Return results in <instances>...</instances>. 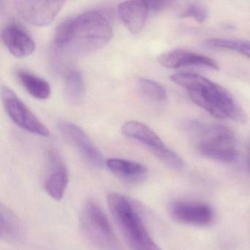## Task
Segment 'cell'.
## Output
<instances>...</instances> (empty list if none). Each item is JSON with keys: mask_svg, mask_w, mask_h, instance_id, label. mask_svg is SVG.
Returning <instances> with one entry per match:
<instances>
[{"mask_svg": "<svg viewBox=\"0 0 250 250\" xmlns=\"http://www.w3.org/2000/svg\"><path fill=\"white\" fill-rule=\"evenodd\" d=\"M112 36L113 29L106 13L93 9L64 20L57 27L54 40L60 49L84 55L106 46Z\"/></svg>", "mask_w": 250, "mask_h": 250, "instance_id": "obj_1", "label": "cell"}, {"mask_svg": "<svg viewBox=\"0 0 250 250\" xmlns=\"http://www.w3.org/2000/svg\"><path fill=\"white\" fill-rule=\"evenodd\" d=\"M171 81L188 92L190 99L197 106L219 119H230L244 124L247 117L230 93L203 76L193 73H177Z\"/></svg>", "mask_w": 250, "mask_h": 250, "instance_id": "obj_2", "label": "cell"}, {"mask_svg": "<svg viewBox=\"0 0 250 250\" xmlns=\"http://www.w3.org/2000/svg\"><path fill=\"white\" fill-rule=\"evenodd\" d=\"M107 204L131 250H162L152 239L138 210L128 197L119 193L109 192Z\"/></svg>", "mask_w": 250, "mask_h": 250, "instance_id": "obj_3", "label": "cell"}, {"mask_svg": "<svg viewBox=\"0 0 250 250\" xmlns=\"http://www.w3.org/2000/svg\"><path fill=\"white\" fill-rule=\"evenodd\" d=\"M197 134V150L202 156L223 163H231L238 156L235 134L221 124L202 125Z\"/></svg>", "mask_w": 250, "mask_h": 250, "instance_id": "obj_4", "label": "cell"}, {"mask_svg": "<svg viewBox=\"0 0 250 250\" xmlns=\"http://www.w3.org/2000/svg\"><path fill=\"white\" fill-rule=\"evenodd\" d=\"M82 226L86 236L101 250H123L102 208L93 200L84 203Z\"/></svg>", "mask_w": 250, "mask_h": 250, "instance_id": "obj_5", "label": "cell"}, {"mask_svg": "<svg viewBox=\"0 0 250 250\" xmlns=\"http://www.w3.org/2000/svg\"><path fill=\"white\" fill-rule=\"evenodd\" d=\"M123 134L140 142L148 147L153 154L165 165L174 169L184 167V161L172 149L169 148L153 129L137 121L125 122L121 127Z\"/></svg>", "mask_w": 250, "mask_h": 250, "instance_id": "obj_6", "label": "cell"}, {"mask_svg": "<svg viewBox=\"0 0 250 250\" xmlns=\"http://www.w3.org/2000/svg\"><path fill=\"white\" fill-rule=\"evenodd\" d=\"M2 99L8 116L18 126L32 134L47 137L50 135L49 129L41 122L37 117L21 102V99L9 87H2Z\"/></svg>", "mask_w": 250, "mask_h": 250, "instance_id": "obj_7", "label": "cell"}, {"mask_svg": "<svg viewBox=\"0 0 250 250\" xmlns=\"http://www.w3.org/2000/svg\"><path fill=\"white\" fill-rule=\"evenodd\" d=\"M57 128L62 138L76 147L92 165L102 167L106 164L103 155L80 126L69 121L58 120Z\"/></svg>", "mask_w": 250, "mask_h": 250, "instance_id": "obj_8", "label": "cell"}, {"mask_svg": "<svg viewBox=\"0 0 250 250\" xmlns=\"http://www.w3.org/2000/svg\"><path fill=\"white\" fill-rule=\"evenodd\" d=\"M63 1H16L14 7L19 15L29 24L37 27L49 25L63 7Z\"/></svg>", "mask_w": 250, "mask_h": 250, "instance_id": "obj_9", "label": "cell"}, {"mask_svg": "<svg viewBox=\"0 0 250 250\" xmlns=\"http://www.w3.org/2000/svg\"><path fill=\"white\" fill-rule=\"evenodd\" d=\"M46 171L44 188L46 192L57 201L63 198L69 184V172L57 150L52 149L46 154Z\"/></svg>", "mask_w": 250, "mask_h": 250, "instance_id": "obj_10", "label": "cell"}, {"mask_svg": "<svg viewBox=\"0 0 250 250\" xmlns=\"http://www.w3.org/2000/svg\"><path fill=\"white\" fill-rule=\"evenodd\" d=\"M169 212L178 222L199 226L210 225L214 218L212 208L206 203L198 202H173L169 207Z\"/></svg>", "mask_w": 250, "mask_h": 250, "instance_id": "obj_11", "label": "cell"}, {"mask_svg": "<svg viewBox=\"0 0 250 250\" xmlns=\"http://www.w3.org/2000/svg\"><path fill=\"white\" fill-rule=\"evenodd\" d=\"M1 39L5 47L16 58H26L33 54L36 49L31 36L17 23L5 25L1 33Z\"/></svg>", "mask_w": 250, "mask_h": 250, "instance_id": "obj_12", "label": "cell"}, {"mask_svg": "<svg viewBox=\"0 0 250 250\" xmlns=\"http://www.w3.org/2000/svg\"><path fill=\"white\" fill-rule=\"evenodd\" d=\"M158 62L167 68H179L187 66H205L219 70L217 62L206 55L185 49H177L162 54L158 58Z\"/></svg>", "mask_w": 250, "mask_h": 250, "instance_id": "obj_13", "label": "cell"}, {"mask_svg": "<svg viewBox=\"0 0 250 250\" xmlns=\"http://www.w3.org/2000/svg\"><path fill=\"white\" fill-rule=\"evenodd\" d=\"M118 15L125 27L133 34L144 28L150 9L147 1H126L118 5Z\"/></svg>", "mask_w": 250, "mask_h": 250, "instance_id": "obj_14", "label": "cell"}, {"mask_svg": "<svg viewBox=\"0 0 250 250\" xmlns=\"http://www.w3.org/2000/svg\"><path fill=\"white\" fill-rule=\"evenodd\" d=\"M108 169L118 178L127 181L141 179L147 172L146 165L127 159L112 158L106 161Z\"/></svg>", "mask_w": 250, "mask_h": 250, "instance_id": "obj_15", "label": "cell"}, {"mask_svg": "<svg viewBox=\"0 0 250 250\" xmlns=\"http://www.w3.org/2000/svg\"><path fill=\"white\" fill-rule=\"evenodd\" d=\"M16 77L26 91L39 100H45L50 96L51 87L46 80L30 71L19 69Z\"/></svg>", "mask_w": 250, "mask_h": 250, "instance_id": "obj_16", "label": "cell"}, {"mask_svg": "<svg viewBox=\"0 0 250 250\" xmlns=\"http://www.w3.org/2000/svg\"><path fill=\"white\" fill-rule=\"evenodd\" d=\"M22 235V225L18 216L6 206L0 207V238L9 242L18 241Z\"/></svg>", "mask_w": 250, "mask_h": 250, "instance_id": "obj_17", "label": "cell"}, {"mask_svg": "<svg viewBox=\"0 0 250 250\" xmlns=\"http://www.w3.org/2000/svg\"><path fill=\"white\" fill-rule=\"evenodd\" d=\"M65 97L72 104H80L85 96L84 77L79 70H71L67 73L64 83Z\"/></svg>", "mask_w": 250, "mask_h": 250, "instance_id": "obj_18", "label": "cell"}, {"mask_svg": "<svg viewBox=\"0 0 250 250\" xmlns=\"http://www.w3.org/2000/svg\"><path fill=\"white\" fill-rule=\"evenodd\" d=\"M208 47L228 49L250 58V42L228 39H212L205 42Z\"/></svg>", "mask_w": 250, "mask_h": 250, "instance_id": "obj_19", "label": "cell"}, {"mask_svg": "<svg viewBox=\"0 0 250 250\" xmlns=\"http://www.w3.org/2000/svg\"><path fill=\"white\" fill-rule=\"evenodd\" d=\"M139 89L142 94L153 102H164L167 99V91L165 87L154 80L150 79L139 78L137 80Z\"/></svg>", "mask_w": 250, "mask_h": 250, "instance_id": "obj_20", "label": "cell"}, {"mask_svg": "<svg viewBox=\"0 0 250 250\" xmlns=\"http://www.w3.org/2000/svg\"><path fill=\"white\" fill-rule=\"evenodd\" d=\"M208 16L207 7L201 2H189L180 14V18H191L199 23H203L206 21Z\"/></svg>", "mask_w": 250, "mask_h": 250, "instance_id": "obj_21", "label": "cell"}, {"mask_svg": "<svg viewBox=\"0 0 250 250\" xmlns=\"http://www.w3.org/2000/svg\"><path fill=\"white\" fill-rule=\"evenodd\" d=\"M147 3L150 11L159 12L172 8L175 2L171 1H147Z\"/></svg>", "mask_w": 250, "mask_h": 250, "instance_id": "obj_22", "label": "cell"}, {"mask_svg": "<svg viewBox=\"0 0 250 250\" xmlns=\"http://www.w3.org/2000/svg\"><path fill=\"white\" fill-rule=\"evenodd\" d=\"M247 166L250 170V140L249 141L248 147H247Z\"/></svg>", "mask_w": 250, "mask_h": 250, "instance_id": "obj_23", "label": "cell"}, {"mask_svg": "<svg viewBox=\"0 0 250 250\" xmlns=\"http://www.w3.org/2000/svg\"><path fill=\"white\" fill-rule=\"evenodd\" d=\"M225 28L227 29V30H232V29L235 28V27L232 25V24H227L225 26Z\"/></svg>", "mask_w": 250, "mask_h": 250, "instance_id": "obj_24", "label": "cell"}]
</instances>
